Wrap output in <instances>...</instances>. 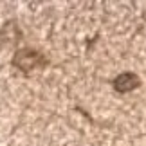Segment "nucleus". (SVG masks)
<instances>
[{
	"label": "nucleus",
	"instance_id": "1",
	"mask_svg": "<svg viewBox=\"0 0 146 146\" xmlns=\"http://www.w3.org/2000/svg\"><path fill=\"white\" fill-rule=\"evenodd\" d=\"M137 85H139L137 76H135V74H130V72L117 76L115 81H114V88H115L117 92H130V90H133Z\"/></svg>",
	"mask_w": 146,
	"mask_h": 146
}]
</instances>
